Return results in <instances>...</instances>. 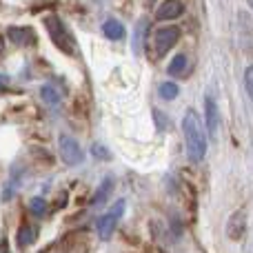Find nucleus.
I'll list each match as a JSON object with an SVG mask.
<instances>
[{
    "label": "nucleus",
    "mask_w": 253,
    "mask_h": 253,
    "mask_svg": "<svg viewBox=\"0 0 253 253\" xmlns=\"http://www.w3.org/2000/svg\"><path fill=\"white\" fill-rule=\"evenodd\" d=\"M36 238H38V229H36L34 224H22L16 240H18V247H20V249H27V247H31L36 242Z\"/></svg>",
    "instance_id": "nucleus-9"
},
{
    "label": "nucleus",
    "mask_w": 253,
    "mask_h": 253,
    "mask_svg": "<svg viewBox=\"0 0 253 253\" xmlns=\"http://www.w3.org/2000/svg\"><path fill=\"white\" fill-rule=\"evenodd\" d=\"M58 149H60L62 162L69 165V167H76V165H80V162L84 160L83 149H80V144L76 142L71 135H60V140H58Z\"/></svg>",
    "instance_id": "nucleus-3"
},
{
    "label": "nucleus",
    "mask_w": 253,
    "mask_h": 253,
    "mask_svg": "<svg viewBox=\"0 0 253 253\" xmlns=\"http://www.w3.org/2000/svg\"><path fill=\"white\" fill-rule=\"evenodd\" d=\"M184 13V4L180 0H165V2L158 7L156 18L158 20H173V18L182 16Z\"/></svg>",
    "instance_id": "nucleus-6"
},
{
    "label": "nucleus",
    "mask_w": 253,
    "mask_h": 253,
    "mask_svg": "<svg viewBox=\"0 0 253 253\" xmlns=\"http://www.w3.org/2000/svg\"><path fill=\"white\" fill-rule=\"evenodd\" d=\"M7 36L13 44H34L36 42V36L31 27H11L7 31Z\"/></svg>",
    "instance_id": "nucleus-8"
},
{
    "label": "nucleus",
    "mask_w": 253,
    "mask_h": 253,
    "mask_svg": "<svg viewBox=\"0 0 253 253\" xmlns=\"http://www.w3.org/2000/svg\"><path fill=\"white\" fill-rule=\"evenodd\" d=\"M111 187H114V180L111 178H107V180H102V184H100V189H98V193L93 196V200H91V205L93 207H100L102 202L109 198V191H111Z\"/></svg>",
    "instance_id": "nucleus-13"
},
{
    "label": "nucleus",
    "mask_w": 253,
    "mask_h": 253,
    "mask_svg": "<svg viewBox=\"0 0 253 253\" xmlns=\"http://www.w3.org/2000/svg\"><path fill=\"white\" fill-rule=\"evenodd\" d=\"M182 131H184V144H187V156L191 162H202L207 156V135L202 131L200 116L193 109L184 114L182 120Z\"/></svg>",
    "instance_id": "nucleus-1"
},
{
    "label": "nucleus",
    "mask_w": 253,
    "mask_h": 253,
    "mask_svg": "<svg viewBox=\"0 0 253 253\" xmlns=\"http://www.w3.org/2000/svg\"><path fill=\"white\" fill-rule=\"evenodd\" d=\"M44 27H47L49 38L53 40V44H56L62 53L74 56L76 53V38L71 36V31L65 27V22H62L58 16H47L44 18Z\"/></svg>",
    "instance_id": "nucleus-2"
},
{
    "label": "nucleus",
    "mask_w": 253,
    "mask_h": 253,
    "mask_svg": "<svg viewBox=\"0 0 253 253\" xmlns=\"http://www.w3.org/2000/svg\"><path fill=\"white\" fill-rule=\"evenodd\" d=\"M123 211H125V200H118L111 213L102 215V218L98 220L96 231H98V236H100V240H109V238L114 236V229H116V224H118V218L123 215Z\"/></svg>",
    "instance_id": "nucleus-5"
},
{
    "label": "nucleus",
    "mask_w": 253,
    "mask_h": 253,
    "mask_svg": "<svg viewBox=\"0 0 253 253\" xmlns=\"http://www.w3.org/2000/svg\"><path fill=\"white\" fill-rule=\"evenodd\" d=\"M245 89H247V93H253V69L249 67V69L245 71Z\"/></svg>",
    "instance_id": "nucleus-17"
},
{
    "label": "nucleus",
    "mask_w": 253,
    "mask_h": 253,
    "mask_svg": "<svg viewBox=\"0 0 253 253\" xmlns=\"http://www.w3.org/2000/svg\"><path fill=\"white\" fill-rule=\"evenodd\" d=\"M187 65H189L187 56H184V53H178V56L169 62V74L171 76H184L187 74Z\"/></svg>",
    "instance_id": "nucleus-12"
},
{
    "label": "nucleus",
    "mask_w": 253,
    "mask_h": 253,
    "mask_svg": "<svg viewBox=\"0 0 253 253\" xmlns=\"http://www.w3.org/2000/svg\"><path fill=\"white\" fill-rule=\"evenodd\" d=\"M158 93H160V98H165V100H173V98L178 96V84H173V83H162L160 89H158Z\"/></svg>",
    "instance_id": "nucleus-15"
},
{
    "label": "nucleus",
    "mask_w": 253,
    "mask_h": 253,
    "mask_svg": "<svg viewBox=\"0 0 253 253\" xmlns=\"http://www.w3.org/2000/svg\"><path fill=\"white\" fill-rule=\"evenodd\" d=\"M205 120H207V131H209L211 138L218 135V123H220V114H218V107L211 98H207L205 102Z\"/></svg>",
    "instance_id": "nucleus-7"
},
{
    "label": "nucleus",
    "mask_w": 253,
    "mask_h": 253,
    "mask_svg": "<svg viewBox=\"0 0 253 253\" xmlns=\"http://www.w3.org/2000/svg\"><path fill=\"white\" fill-rule=\"evenodd\" d=\"M7 84H9V78H7L4 74H0V89H4Z\"/></svg>",
    "instance_id": "nucleus-18"
},
{
    "label": "nucleus",
    "mask_w": 253,
    "mask_h": 253,
    "mask_svg": "<svg viewBox=\"0 0 253 253\" xmlns=\"http://www.w3.org/2000/svg\"><path fill=\"white\" fill-rule=\"evenodd\" d=\"M229 238L231 240H238V238H242V233H245V215L242 213H236L231 218V222H229Z\"/></svg>",
    "instance_id": "nucleus-11"
},
{
    "label": "nucleus",
    "mask_w": 253,
    "mask_h": 253,
    "mask_svg": "<svg viewBox=\"0 0 253 253\" xmlns=\"http://www.w3.org/2000/svg\"><path fill=\"white\" fill-rule=\"evenodd\" d=\"M180 40V29L178 27H162L156 31L153 38V47H156V56H165L169 49L175 47V42Z\"/></svg>",
    "instance_id": "nucleus-4"
},
{
    "label": "nucleus",
    "mask_w": 253,
    "mask_h": 253,
    "mask_svg": "<svg viewBox=\"0 0 253 253\" xmlns=\"http://www.w3.org/2000/svg\"><path fill=\"white\" fill-rule=\"evenodd\" d=\"M40 96H42V100L47 102V105H56V102H60V93H58L51 84H44V87L40 89Z\"/></svg>",
    "instance_id": "nucleus-14"
},
{
    "label": "nucleus",
    "mask_w": 253,
    "mask_h": 253,
    "mask_svg": "<svg viewBox=\"0 0 253 253\" xmlns=\"http://www.w3.org/2000/svg\"><path fill=\"white\" fill-rule=\"evenodd\" d=\"M102 34H105L109 40H123L125 38V27H123L120 20L109 18V20H105V25H102Z\"/></svg>",
    "instance_id": "nucleus-10"
},
{
    "label": "nucleus",
    "mask_w": 253,
    "mask_h": 253,
    "mask_svg": "<svg viewBox=\"0 0 253 253\" xmlns=\"http://www.w3.org/2000/svg\"><path fill=\"white\" fill-rule=\"evenodd\" d=\"M29 209H31V213L34 215H44L47 213V202H44L42 198H31Z\"/></svg>",
    "instance_id": "nucleus-16"
}]
</instances>
